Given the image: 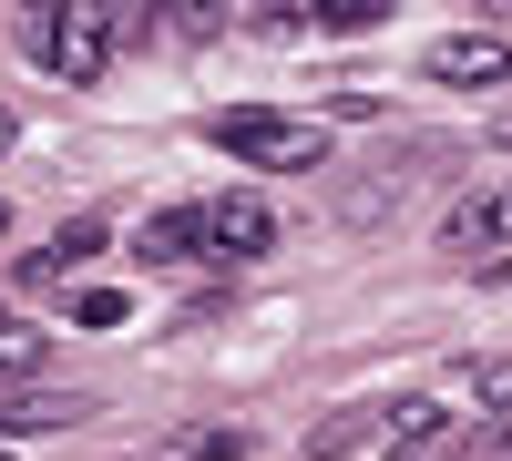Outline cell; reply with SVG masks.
Masks as SVG:
<instances>
[{
	"label": "cell",
	"instance_id": "cell-1",
	"mask_svg": "<svg viewBox=\"0 0 512 461\" xmlns=\"http://www.w3.org/2000/svg\"><path fill=\"white\" fill-rule=\"evenodd\" d=\"M41 41V62L62 82H103L123 41H154V11H113V0H62V11H31L21 21Z\"/></svg>",
	"mask_w": 512,
	"mask_h": 461
},
{
	"label": "cell",
	"instance_id": "cell-2",
	"mask_svg": "<svg viewBox=\"0 0 512 461\" xmlns=\"http://www.w3.org/2000/svg\"><path fill=\"white\" fill-rule=\"evenodd\" d=\"M205 144H216V154H246V164H267V175H308V164H328V123H318V113L236 103V113L205 123Z\"/></svg>",
	"mask_w": 512,
	"mask_h": 461
},
{
	"label": "cell",
	"instance_id": "cell-3",
	"mask_svg": "<svg viewBox=\"0 0 512 461\" xmlns=\"http://www.w3.org/2000/svg\"><path fill=\"white\" fill-rule=\"evenodd\" d=\"M431 82H451V93H502L512 82V41H492V31H451V41H431V62H420Z\"/></svg>",
	"mask_w": 512,
	"mask_h": 461
},
{
	"label": "cell",
	"instance_id": "cell-4",
	"mask_svg": "<svg viewBox=\"0 0 512 461\" xmlns=\"http://www.w3.org/2000/svg\"><path fill=\"white\" fill-rule=\"evenodd\" d=\"M441 246L451 257H512V185H482V195H461L451 216H441Z\"/></svg>",
	"mask_w": 512,
	"mask_h": 461
},
{
	"label": "cell",
	"instance_id": "cell-5",
	"mask_svg": "<svg viewBox=\"0 0 512 461\" xmlns=\"http://www.w3.org/2000/svg\"><path fill=\"white\" fill-rule=\"evenodd\" d=\"M267 246H277V216H267V195H216V205H205V257L246 267V257H267Z\"/></svg>",
	"mask_w": 512,
	"mask_h": 461
},
{
	"label": "cell",
	"instance_id": "cell-6",
	"mask_svg": "<svg viewBox=\"0 0 512 461\" xmlns=\"http://www.w3.org/2000/svg\"><path fill=\"white\" fill-rule=\"evenodd\" d=\"M379 441H390L400 461H441L461 441V410L451 400H390V421H379Z\"/></svg>",
	"mask_w": 512,
	"mask_h": 461
},
{
	"label": "cell",
	"instance_id": "cell-7",
	"mask_svg": "<svg viewBox=\"0 0 512 461\" xmlns=\"http://www.w3.org/2000/svg\"><path fill=\"white\" fill-rule=\"evenodd\" d=\"M82 410H93L82 390H11V400H0V441H31V431H72Z\"/></svg>",
	"mask_w": 512,
	"mask_h": 461
},
{
	"label": "cell",
	"instance_id": "cell-8",
	"mask_svg": "<svg viewBox=\"0 0 512 461\" xmlns=\"http://www.w3.org/2000/svg\"><path fill=\"white\" fill-rule=\"evenodd\" d=\"M103 236H113V226H93V216H72V226H62V236L41 246V257H31V287H62V277H82V267L103 257Z\"/></svg>",
	"mask_w": 512,
	"mask_h": 461
},
{
	"label": "cell",
	"instance_id": "cell-9",
	"mask_svg": "<svg viewBox=\"0 0 512 461\" xmlns=\"http://www.w3.org/2000/svg\"><path fill=\"white\" fill-rule=\"evenodd\" d=\"M379 421H390V400H349V410H328V421L308 431V461H349L359 441H379Z\"/></svg>",
	"mask_w": 512,
	"mask_h": 461
},
{
	"label": "cell",
	"instance_id": "cell-10",
	"mask_svg": "<svg viewBox=\"0 0 512 461\" xmlns=\"http://www.w3.org/2000/svg\"><path fill=\"white\" fill-rule=\"evenodd\" d=\"M134 246H144V267H185L195 246H205V205H164V216H154Z\"/></svg>",
	"mask_w": 512,
	"mask_h": 461
},
{
	"label": "cell",
	"instance_id": "cell-11",
	"mask_svg": "<svg viewBox=\"0 0 512 461\" xmlns=\"http://www.w3.org/2000/svg\"><path fill=\"white\" fill-rule=\"evenodd\" d=\"M246 451H256L246 421H205V431H185V441H164V461H246Z\"/></svg>",
	"mask_w": 512,
	"mask_h": 461
},
{
	"label": "cell",
	"instance_id": "cell-12",
	"mask_svg": "<svg viewBox=\"0 0 512 461\" xmlns=\"http://www.w3.org/2000/svg\"><path fill=\"white\" fill-rule=\"evenodd\" d=\"M123 318H134V308H123L113 287H82V298H72V328H82V339H113Z\"/></svg>",
	"mask_w": 512,
	"mask_h": 461
},
{
	"label": "cell",
	"instance_id": "cell-13",
	"mask_svg": "<svg viewBox=\"0 0 512 461\" xmlns=\"http://www.w3.org/2000/svg\"><path fill=\"white\" fill-rule=\"evenodd\" d=\"M11 134H21V123H11V103H0V154H11Z\"/></svg>",
	"mask_w": 512,
	"mask_h": 461
},
{
	"label": "cell",
	"instance_id": "cell-14",
	"mask_svg": "<svg viewBox=\"0 0 512 461\" xmlns=\"http://www.w3.org/2000/svg\"><path fill=\"white\" fill-rule=\"evenodd\" d=\"M0 236H11V205H0Z\"/></svg>",
	"mask_w": 512,
	"mask_h": 461
},
{
	"label": "cell",
	"instance_id": "cell-15",
	"mask_svg": "<svg viewBox=\"0 0 512 461\" xmlns=\"http://www.w3.org/2000/svg\"><path fill=\"white\" fill-rule=\"evenodd\" d=\"M0 461H11V451H0Z\"/></svg>",
	"mask_w": 512,
	"mask_h": 461
}]
</instances>
